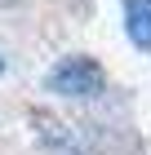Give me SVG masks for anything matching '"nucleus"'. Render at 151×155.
Wrapping results in <instances>:
<instances>
[{
  "mask_svg": "<svg viewBox=\"0 0 151 155\" xmlns=\"http://www.w3.org/2000/svg\"><path fill=\"white\" fill-rule=\"evenodd\" d=\"M125 31L138 49H151V0H125Z\"/></svg>",
  "mask_w": 151,
  "mask_h": 155,
  "instance_id": "f03ea898",
  "label": "nucleus"
},
{
  "mask_svg": "<svg viewBox=\"0 0 151 155\" xmlns=\"http://www.w3.org/2000/svg\"><path fill=\"white\" fill-rule=\"evenodd\" d=\"M0 75H5V58H0Z\"/></svg>",
  "mask_w": 151,
  "mask_h": 155,
  "instance_id": "20e7f679",
  "label": "nucleus"
},
{
  "mask_svg": "<svg viewBox=\"0 0 151 155\" xmlns=\"http://www.w3.org/2000/svg\"><path fill=\"white\" fill-rule=\"evenodd\" d=\"M107 84V71L98 67L93 58L76 53V58H62L53 71H49V89L62 97H98Z\"/></svg>",
  "mask_w": 151,
  "mask_h": 155,
  "instance_id": "f257e3e1",
  "label": "nucleus"
},
{
  "mask_svg": "<svg viewBox=\"0 0 151 155\" xmlns=\"http://www.w3.org/2000/svg\"><path fill=\"white\" fill-rule=\"evenodd\" d=\"M0 5H18V0H0Z\"/></svg>",
  "mask_w": 151,
  "mask_h": 155,
  "instance_id": "7ed1b4c3",
  "label": "nucleus"
}]
</instances>
